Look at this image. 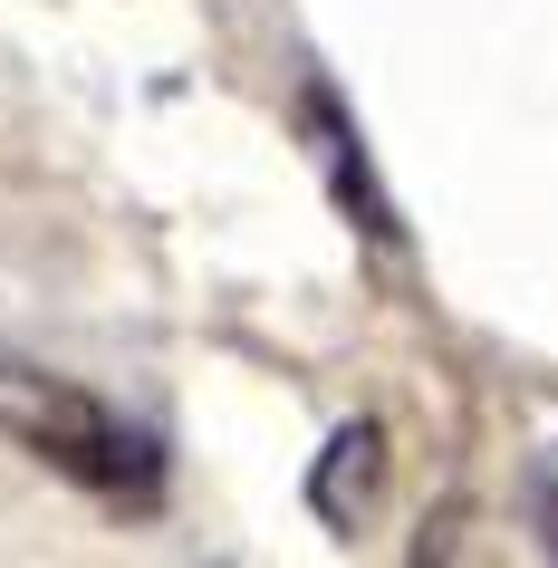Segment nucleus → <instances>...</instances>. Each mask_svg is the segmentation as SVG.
<instances>
[{
    "label": "nucleus",
    "mask_w": 558,
    "mask_h": 568,
    "mask_svg": "<svg viewBox=\"0 0 558 568\" xmlns=\"http://www.w3.org/2000/svg\"><path fill=\"white\" fill-rule=\"evenodd\" d=\"M0 444H20L59 481H78L106 510H154L164 501V453L145 424H125L106 395L49 366H0Z\"/></svg>",
    "instance_id": "1"
},
{
    "label": "nucleus",
    "mask_w": 558,
    "mask_h": 568,
    "mask_svg": "<svg viewBox=\"0 0 558 568\" xmlns=\"http://www.w3.org/2000/svg\"><path fill=\"white\" fill-rule=\"evenodd\" d=\"M298 116H308V135H318V154H327V183H337V203H347L376 241H395V203L376 193V174H366V145H356V125L337 116V88H327V78H308Z\"/></svg>",
    "instance_id": "2"
}]
</instances>
